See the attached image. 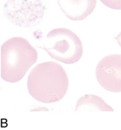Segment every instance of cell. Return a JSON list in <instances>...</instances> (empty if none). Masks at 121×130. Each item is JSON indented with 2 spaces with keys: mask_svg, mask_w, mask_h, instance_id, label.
<instances>
[{
  "mask_svg": "<svg viewBox=\"0 0 121 130\" xmlns=\"http://www.w3.org/2000/svg\"><path fill=\"white\" fill-rule=\"evenodd\" d=\"M68 88L67 73L63 67L55 61L38 64L28 77V91L32 98L39 102H57L64 98Z\"/></svg>",
  "mask_w": 121,
  "mask_h": 130,
  "instance_id": "cell-1",
  "label": "cell"
},
{
  "mask_svg": "<svg viewBox=\"0 0 121 130\" xmlns=\"http://www.w3.org/2000/svg\"><path fill=\"white\" fill-rule=\"evenodd\" d=\"M38 60V52L26 38L14 37L1 46V77L10 83L22 80Z\"/></svg>",
  "mask_w": 121,
  "mask_h": 130,
  "instance_id": "cell-2",
  "label": "cell"
},
{
  "mask_svg": "<svg viewBox=\"0 0 121 130\" xmlns=\"http://www.w3.org/2000/svg\"><path fill=\"white\" fill-rule=\"evenodd\" d=\"M52 58L65 64L78 61L83 54V45L79 37L67 28H55L46 35L42 47Z\"/></svg>",
  "mask_w": 121,
  "mask_h": 130,
  "instance_id": "cell-3",
  "label": "cell"
},
{
  "mask_svg": "<svg viewBox=\"0 0 121 130\" xmlns=\"http://www.w3.org/2000/svg\"><path fill=\"white\" fill-rule=\"evenodd\" d=\"M96 77L107 91L121 92V54H110L103 58L96 68Z\"/></svg>",
  "mask_w": 121,
  "mask_h": 130,
  "instance_id": "cell-4",
  "label": "cell"
},
{
  "mask_svg": "<svg viewBox=\"0 0 121 130\" xmlns=\"http://www.w3.org/2000/svg\"><path fill=\"white\" fill-rule=\"evenodd\" d=\"M57 3L62 12L72 21L85 19L96 6V0H57Z\"/></svg>",
  "mask_w": 121,
  "mask_h": 130,
  "instance_id": "cell-5",
  "label": "cell"
},
{
  "mask_svg": "<svg viewBox=\"0 0 121 130\" xmlns=\"http://www.w3.org/2000/svg\"><path fill=\"white\" fill-rule=\"evenodd\" d=\"M76 112H93V111H110L114 109L105 101L96 95H85L80 98L76 105Z\"/></svg>",
  "mask_w": 121,
  "mask_h": 130,
  "instance_id": "cell-6",
  "label": "cell"
},
{
  "mask_svg": "<svg viewBox=\"0 0 121 130\" xmlns=\"http://www.w3.org/2000/svg\"><path fill=\"white\" fill-rule=\"evenodd\" d=\"M100 2L109 8L121 10V0H100Z\"/></svg>",
  "mask_w": 121,
  "mask_h": 130,
  "instance_id": "cell-7",
  "label": "cell"
},
{
  "mask_svg": "<svg viewBox=\"0 0 121 130\" xmlns=\"http://www.w3.org/2000/svg\"><path fill=\"white\" fill-rule=\"evenodd\" d=\"M115 39L117 41V42H118V44L119 45V46H120V48H121V32L119 34V35L115 38Z\"/></svg>",
  "mask_w": 121,
  "mask_h": 130,
  "instance_id": "cell-8",
  "label": "cell"
}]
</instances>
